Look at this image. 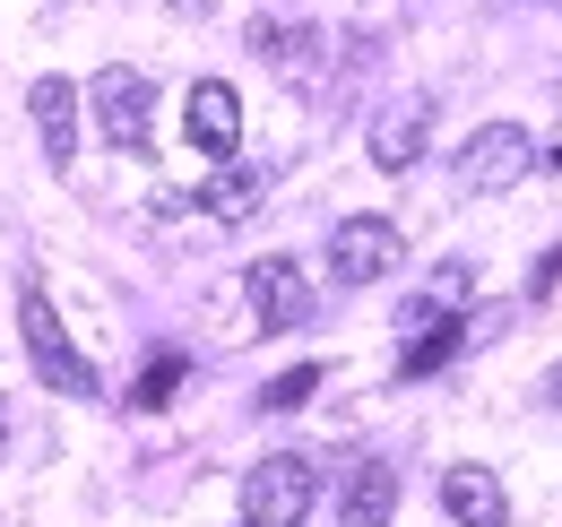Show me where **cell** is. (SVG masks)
<instances>
[{"instance_id":"obj_1","label":"cell","mask_w":562,"mask_h":527,"mask_svg":"<svg viewBox=\"0 0 562 527\" xmlns=\"http://www.w3.org/2000/svg\"><path fill=\"white\" fill-rule=\"evenodd\" d=\"M18 337H26V363H35V381L61 397H95L104 381H95V363L70 346V329H61V312H53V294L44 285H26L18 294Z\"/></svg>"},{"instance_id":"obj_2","label":"cell","mask_w":562,"mask_h":527,"mask_svg":"<svg viewBox=\"0 0 562 527\" xmlns=\"http://www.w3.org/2000/svg\"><path fill=\"white\" fill-rule=\"evenodd\" d=\"M312 502H321V467L294 459V450H278L243 475V527H303Z\"/></svg>"},{"instance_id":"obj_3","label":"cell","mask_w":562,"mask_h":527,"mask_svg":"<svg viewBox=\"0 0 562 527\" xmlns=\"http://www.w3.org/2000/svg\"><path fill=\"white\" fill-rule=\"evenodd\" d=\"M528 173H537V138L519 131V122H485V131L450 156V182H459V191H476V199L519 191Z\"/></svg>"},{"instance_id":"obj_4","label":"cell","mask_w":562,"mask_h":527,"mask_svg":"<svg viewBox=\"0 0 562 527\" xmlns=\"http://www.w3.org/2000/svg\"><path fill=\"white\" fill-rule=\"evenodd\" d=\"M398 260H407V243H398L390 216H338V234H329V277L338 285H381Z\"/></svg>"},{"instance_id":"obj_5","label":"cell","mask_w":562,"mask_h":527,"mask_svg":"<svg viewBox=\"0 0 562 527\" xmlns=\"http://www.w3.org/2000/svg\"><path fill=\"white\" fill-rule=\"evenodd\" d=\"M95 122L113 147H147V113H156V87H147V69H104L95 87Z\"/></svg>"},{"instance_id":"obj_6","label":"cell","mask_w":562,"mask_h":527,"mask_svg":"<svg viewBox=\"0 0 562 527\" xmlns=\"http://www.w3.org/2000/svg\"><path fill=\"white\" fill-rule=\"evenodd\" d=\"M243 294H251L260 329H303V312H312V277H303V260H251Z\"/></svg>"},{"instance_id":"obj_7","label":"cell","mask_w":562,"mask_h":527,"mask_svg":"<svg viewBox=\"0 0 562 527\" xmlns=\"http://www.w3.org/2000/svg\"><path fill=\"white\" fill-rule=\"evenodd\" d=\"M182 131H191V147H209V156H234V138H243V96H234L225 78H200L191 104H182Z\"/></svg>"},{"instance_id":"obj_8","label":"cell","mask_w":562,"mask_h":527,"mask_svg":"<svg viewBox=\"0 0 562 527\" xmlns=\"http://www.w3.org/2000/svg\"><path fill=\"white\" fill-rule=\"evenodd\" d=\"M26 113H35V138H44V165L61 173V165L78 156V87L70 78H35Z\"/></svg>"},{"instance_id":"obj_9","label":"cell","mask_w":562,"mask_h":527,"mask_svg":"<svg viewBox=\"0 0 562 527\" xmlns=\"http://www.w3.org/2000/svg\"><path fill=\"white\" fill-rule=\"evenodd\" d=\"M441 511L459 527H502L510 519V493H502L493 467H450V475H441Z\"/></svg>"},{"instance_id":"obj_10","label":"cell","mask_w":562,"mask_h":527,"mask_svg":"<svg viewBox=\"0 0 562 527\" xmlns=\"http://www.w3.org/2000/svg\"><path fill=\"white\" fill-rule=\"evenodd\" d=\"M390 511H398V467L363 459L347 475V502H338V527H390Z\"/></svg>"},{"instance_id":"obj_11","label":"cell","mask_w":562,"mask_h":527,"mask_svg":"<svg viewBox=\"0 0 562 527\" xmlns=\"http://www.w3.org/2000/svg\"><path fill=\"white\" fill-rule=\"evenodd\" d=\"M416 156H424V104H398V113L372 122V165L381 173H407Z\"/></svg>"},{"instance_id":"obj_12","label":"cell","mask_w":562,"mask_h":527,"mask_svg":"<svg viewBox=\"0 0 562 527\" xmlns=\"http://www.w3.org/2000/svg\"><path fill=\"white\" fill-rule=\"evenodd\" d=\"M260 191H269V182H260V165H225V173L209 182V199H200V208H209L216 225H243V216L260 208Z\"/></svg>"},{"instance_id":"obj_13","label":"cell","mask_w":562,"mask_h":527,"mask_svg":"<svg viewBox=\"0 0 562 527\" xmlns=\"http://www.w3.org/2000/svg\"><path fill=\"white\" fill-rule=\"evenodd\" d=\"M459 346H468V321H424V329L407 337V355H398V372H407V381H424V372H441Z\"/></svg>"},{"instance_id":"obj_14","label":"cell","mask_w":562,"mask_h":527,"mask_svg":"<svg viewBox=\"0 0 562 527\" xmlns=\"http://www.w3.org/2000/svg\"><path fill=\"white\" fill-rule=\"evenodd\" d=\"M312 397H321V363H294V372H278V381L260 390V406H269V415H294V406H312Z\"/></svg>"},{"instance_id":"obj_15","label":"cell","mask_w":562,"mask_h":527,"mask_svg":"<svg viewBox=\"0 0 562 527\" xmlns=\"http://www.w3.org/2000/svg\"><path fill=\"white\" fill-rule=\"evenodd\" d=\"M173 390H182V355H156L131 390V406H173Z\"/></svg>"},{"instance_id":"obj_16","label":"cell","mask_w":562,"mask_h":527,"mask_svg":"<svg viewBox=\"0 0 562 527\" xmlns=\"http://www.w3.org/2000/svg\"><path fill=\"white\" fill-rule=\"evenodd\" d=\"M424 303H432V312H459V303H468V268H441V277L424 285Z\"/></svg>"},{"instance_id":"obj_17","label":"cell","mask_w":562,"mask_h":527,"mask_svg":"<svg viewBox=\"0 0 562 527\" xmlns=\"http://www.w3.org/2000/svg\"><path fill=\"white\" fill-rule=\"evenodd\" d=\"M554 285H562V243L546 251V260H537V277H528V294H554Z\"/></svg>"},{"instance_id":"obj_18","label":"cell","mask_w":562,"mask_h":527,"mask_svg":"<svg viewBox=\"0 0 562 527\" xmlns=\"http://www.w3.org/2000/svg\"><path fill=\"white\" fill-rule=\"evenodd\" d=\"M537 397H546V406H562V363L546 372V390H537Z\"/></svg>"},{"instance_id":"obj_19","label":"cell","mask_w":562,"mask_h":527,"mask_svg":"<svg viewBox=\"0 0 562 527\" xmlns=\"http://www.w3.org/2000/svg\"><path fill=\"white\" fill-rule=\"evenodd\" d=\"M0 450H9V424H0Z\"/></svg>"}]
</instances>
